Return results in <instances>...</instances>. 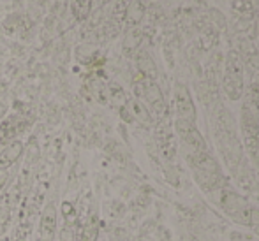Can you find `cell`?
<instances>
[{
	"label": "cell",
	"instance_id": "cell-6",
	"mask_svg": "<svg viewBox=\"0 0 259 241\" xmlns=\"http://www.w3.org/2000/svg\"><path fill=\"white\" fill-rule=\"evenodd\" d=\"M23 153V143L21 141H13L9 146L0 152V171H6L7 167H11Z\"/></svg>",
	"mask_w": 259,
	"mask_h": 241
},
{
	"label": "cell",
	"instance_id": "cell-10",
	"mask_svg": "<svg viewBox=\"0 0 259 241\" xmlns=\"http://www.w3.org/2000/svg\"><path fill=\"white\" fill-rule=\"evenodd\" d=\"M249 227L252 229L256 234H259V208H256V206H252V213H250Z\"/></svg>",
	"mask_w": 259,
	"mask_h": 241
},
{
	"label": "cell",
	"instance_id": "cell-12",
	"mask_svg": "<svg viewBox=\"0 0 259 241\" xmlns=\"http://www.w3.org/2000/svg\"><path fill=\"white\" fill-rule=\"evenodd\" d=\"M35 241H42V239H41V238H37V239H35Z\"/></svg>",
	"mask_w": 259,
	"mask_h": 241
},
{
	"label": "cell",
	"instance_id": "cell-2",
	"mask_svg": "<svg viewBox=\"0 0 259 241\" xmlns=\"http://www.w3.org/2000/svg\"><path fill=\"white\" fill-rule=\"evenodd\" d=\"M242 134L250 160L259 173V122L257 116L247 104L242 109Z\"/></svg>",
	"mask_w": 259,
	"mask_h": 241
},
{
	"label": "cell",
	"instance_id": "cell-8",
	"mask_svg": "<svg viewBox=\"0 0 259 241\" xmlns=\"http://www.w3.org/2000/svg\"><path fill=\"white\" fill-rule=\"evenodd\" d=\"M81 241H99V225H97V222H90V224L85 225Z\"/></svg>",
	"mask_w": 259,
	"mask_h": 241
},
{
	"label": "cell",
	"instance_id": "cell-13",
	"mask_svg": "<svg viewBox=\"0 0 259 241\" xmlns=\"http://www.w3.org/2000/svg\"><path fill=\"white\" fill-rule=\"evenodd\" d=\"M101 241H104V239H101Z\"/></svg>",
	"mask_w": 259,
	"mask_h": 241
},
{
	"label": "cell",
	"instance_id": "cell-3",
	"mask_svg": "<svg viewBox=\"0 0 259 241\" xmlns=\"http://www.w3.org/2000/svg\"><path fill=\"white\" fill-rule=\"evenodd\" d=\"M221 206L224 213L228 215L231 220H235L240 225H247L249 227L250 213H252V204L245 199L243 196L231 190L222 192L221 196Z\"/></svg>",
	"mask_w": 259,
	"mask_h": 241
},
{
	"label": "cell",
	"instance_id": "cell-1",
	"mask_svg": "<svg viewBox=\"0 0 259 241\" xmlns=\"http://www.w3.org/2000/svg\"><path fill=\"white\" fill-rule=\"evenodd\" d=\"M191 166L194 169L196 181L201 185L203 190H211L217 187L221 180V167L213 160V157H210L206 152L194 153L191 159Z\"/></svg>",
	"mask_w": 259,
	"mask_h": 241
},
{
	"label": "cell",
	"instance_id": "cell-4",
	"mask_svg": "<svg viewBox=\"0 0 259 241\" xmlns=\"http://www.w3.org/2000/svg\"><path fill=\"white\" fill-rule=\"evenodd\" d=\"M242 67H240V62L236 55H229L228 65H226V76H224V88L228 92L229 99L236 101L242 95Z\"/></svg>",
	"mask_w": 259,
	"mask_h": 241
},
{
	"label": "cell",
	"instance_id": "cell-11",
	"mask_svg": "<svg viewBox=\"0 0 259 241\" xmlns=\"http://www.w3.org/2000/svg\"><path fill=\"white\" fill-rule=\"evenodd\" d=\"M7 181H9V173H6V171H0V192L6 188Z\"/></svg>",
	"mask_w": 259,
	"mask_h": 241
},
{
	"label": "cell",
	"instance_id": "cell-5",
	"mask_svg": "<svg viewBox=\"0 0 259 241\" xmlns=\"http://www.w3.org/2000/svg\"><path fill=\"white\" fill-rule=\"evenodd\" d=\"M58 213L55 204H48L41 215V222H39V238L42 241H55L58 231Z\"/></svg>",
	"mask_w": 259,
	"mask_h": 241
},
{
	"label": "cell",
	"instance_id": "cell-7",
	"mask_svg": "<svg viewBox=\"0 0 259 241\" xmlns=\"http://www.w3.org/2000/svg\"><path fill=\"white\" fill-rule=\"evenodd\" d=\"M90 7H92V0H72L71 2V11L78 21L87 20V16L90 13Z\"/></svg>",
	"mask_w": 259,
	"mask_h": 241
},
{
	"label": "cell",
	"instance_id": "cell-9",
	"mask_svg": "<svg viewBox=\"0 0 259 241\" xmlns=\"http://www.w3.org/2000/svg\"><path fill=\"white\" fill-rule=\"evenodd\" d=\"M60 241H74V227L71 224H64L60 231Z\"/></svg>",
	"mask_w": 259,
	"mask_h": 241
}]
</instances>
